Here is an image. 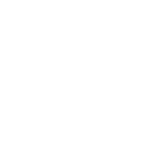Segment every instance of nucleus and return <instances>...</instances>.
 <instances>
[]
</instances>
